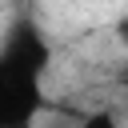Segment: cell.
<instances>
[{
    "instance_id": "3957f363",
    "label": "cell",
    "mask_w": 128,
    "mask_h": 128,
    "mask_svg": "<svg viewBox=\"0 0 128 128\" xmlns=\"http://www.w3.org/2000/svg\"><path fill=\"white\" fill-rule=\"evenodd\" d=\"M116 40L128 48V16H120V20H116Z\"/></svg>"
},
{
    "instance_id": "6da1fadb",
    "label": "cell",
    "mask_w": 128,
    "mask_h": 128,
    "mask_svg": "<svg viewBox=\"0 0 128 128\" xmlns=\"http://www.w3.org/2000/svg\"><path fill=\"white\" fill-rule=\"evenodd\" d=\"M36 108H40L36 76L0 60V128H24Z\"/></svg>"
},
{
    "instance_id": "7a4b0ae2",
    "label": "cell",
    "mask_w": 128,
    "mask_h": 128,
    "mask_svg": "<svg viewBox=\"0 0 128 128\" xmlns=\"http://www.w3.org/2000/svg\"><path fill=\"white\" fill-rule=\"evenodd\" d=\"M80 128H120V120H116L112 108H96V112L80 116Z\"/></svg>"
},
{
    "instance_id": "277c9868",
    "label": "cell",
    "mask_w": 128,
    "mask_h": 128,
    "mask_svg": "<svg viewBox=\"0 0 128 128\" xmlns=\"http://www.w3.org/2000/svg\"><path fill=\"white\" fill-rule=\"evenodd\" d=\"M116 84H120V88H128V60H124V64H116Z\"/></svg>"
}]
</instances>
